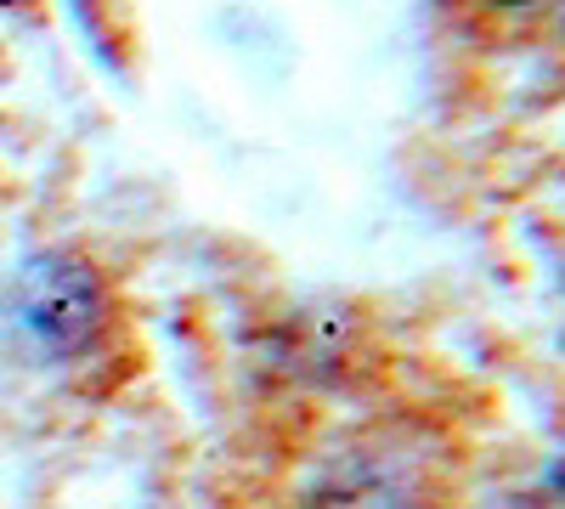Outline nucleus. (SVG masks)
<instances>
[{"mask_svg":"<svg viewBox=\"0 0 565 509\" xmlns=\"http://www.w3.org/2000/svg\"><path fill=\"white\" fill-rule=\"evenodd\" d=\"M469 7H487V12H521V7H537V0H469Z\"/></svg>","mask_w":565,"mask_h":509,"instance_id":"nucleus-4","label":"nucleus"},{"mask_svg":"<svg viewBox=\"0 0 565 509\" xmlns=\"http://www.w3.org/2000/svg\"><path fill=\"white\" fill-rule=\"evenodd\" d=\"M521 509H565V476H548V481H537V487L521 498Z\"/></svg>","mask_w":565,"mask_h":509,"instance_id":"nucleus-3","label":"nucleus"},{"mask_svg":"<svg viewBox=\"0 0 565 509\" xmlns=\"http://www.w3.org/2000/svg\"><path fill=\"white\" fill-rule=\"evenodd\" d=\"M300 509H452V476L418 425H367L328 447Z\"/></svg>","mask_w":565,"mask_h":509,"instance_id":"nucleus-1","label":"nucleus"},{"mask_svg":"<svg viewBox=\"0 0 565 509\" xmlns=\"http://www.w3.org/2000/svg\"><path fill=\"white\" fill-rule=\"evenodd\" d=\"M23 335L63 368H90L103 357H125V322L103 284V272L74 255H45L18 284Z\"/></svg>","mask_w":565,"mask_h":509,"instance_id":"nucleus-2","label":"nucleus"}]
</instances>
